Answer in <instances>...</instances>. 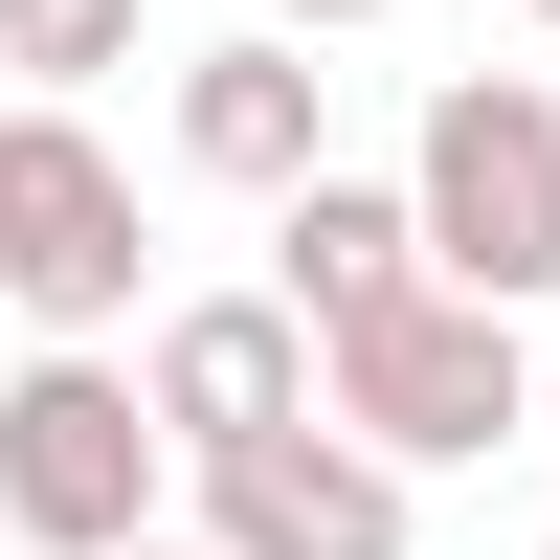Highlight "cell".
<instances>
[{
	"label": "cell",
	"mask_w": 560,
	"mask_h": 560,
	"mask_svg": "<svg viewBox=\"0 0 560 560\" xmlns=\"http://www.w3.org/2000/svg\"><path fill=\"white\" fill-rule=\"evenodd\" d=\"M404 224H427V292L538 314L560 292V90L538 68H448L404 135Z\"/></svg>",
	"instance_id": "cell-1"
},
{
	"label": "cell",
	"mask_w": 560,
	"mask_h": 560,
	"mask_svg": "<svg viewBox=\"0 0 560 560\" xmlns=\"http://www.w3.org/2000/svg\"><path fill=\"white\" fill-rule=\"evenodd\" d=\"M314 427H359L404 493H427V471H493V448L538 427V337L471 314V292H404V314H359V337H314Z\"/></svg>",
	"instance_id": "cell-2"
},
{
	"label": "cell",
	"mask_w": 560,
	"mask_h": 560,
	"mask_svg": "<svg viewBox=\"0 0 560 560\" xmlns=\"http://www.w3.org/2000/svg\"><path fill=\"white\" fill-rule=\"evenodd\" d=\"M158 493H179V448H158V404H135V359H90V337L0 359V538L23 560H135Z\"/></svg>",
	"instance_id": "cell-3"
},
{
	"label": "cell",
	"mask_w": 560,
	"mask_h": 560,
	"mask_svg": "<svg viewBox=\"0 0 560 560\" xmlns=\"http://www.w3.org/2000/svg\"><path fill=\"white\" fill-rule=\"evenodd\" d=\"M135 269H158V224H135V158L90 113H23L0 90V314H45V337H113Z\"/></svg>",
	"instance_id": "cell-4"
},
{
	"label": "cell",
	"mask_w": 560,
	"mask_h": 560,
	"mask_svg": "<svg viewBox=\"0 0 560 560\" xmlns=\"http://www.w3.org/2000/svg\"><path fill=\"white\" fill-rule=\"evenodd\" d=\"M135 404H158L179 471H224V448L314 427V337H292L269 292H179V314H135Z\"/></svg>",
	"instance_id": "cell-5"
},
{
	"label": "cell",
	"mask_w": 560,
	"mask_h": 560,
	"mask_svg": "<svg viewBox=\"0 0 560 560\" xmlns=\"http://www.w3.org/2000/svg\"><path fill=\"white\" fill-rule=\"evenodd\" d=\"M202 560H404V471L359 427H269L202 471Z\"/></svg>",
	"instance_id": "cell-6"
},
{
	"label": "cell",
	"mask_w": 560,
	"mask_h": 560,
	"mask_svg": "<svg viewBox=\"0 0 560 560\" xmlns=\"http://www.w3.org/2000/svg\"><path fill=\"white\" fill-rule=\"evenodd\" d=\"M337 158V68L269 23H224L202 68H179V179H224V202H292V179Z\"/></svg>",
	"instance_id": "cell-7"
},
{
	"label": "cell",
	"mask_w": 560,
	"mask_h": 560,
	"mask_svg": "<svg viewBox=\"0 0 560 560\" xmlns=\"http://www.w3.org/2000/svg\"><path fill=\"white\" fill-rule=\"evenodd\" d=\"M404 292H427L404 179H337V158H314L292 202H269V314H292V337H359V314H404Z\"/></svg>",
	"instance_id": "cell-8"
},
{
	"label": "cell",
	"mask_w": 560,
	"mask_h": 560,
	"mask_svg": "<svg viewBox=\"0 0 560 560\" xmlns=\"http://www.w3.org/2000/svg\"><path fill=\"white\" fill-rule=\"evenodd\" d=\"M135 45H158L135 0H0V90H23V113H90Z\"/></svg>",
	"instance_id": "cell-9"
},
{
	"label": "cell",
	"mask_w": 560,
	"mask_h": 560,
	"mask_svg": "<svg viewBox=\"0 0 560 560\" xmlns=\"http://www.w3.org/2000/svg\"><path fill=\"white\" fill-rule=\"evenodd\" d=\"M247 23H269V45H337V23H382V0H247Z\"/></svg>",
	"instance_id": "cell-10"
},
{
	"label": "cell",
	"mask_w": 560,
	"mask_h": 560,
	"mask_svg": "<svg viewBox=\"0 0 560 560\" xmlns=\"http://www.w3.org/2000/svg\"><path fill=\"white\" fill-rule=\"evenodd\" d=\"M135 560H202V538H135Z\"/></svg>",
	"instance_id": "cell-11"
},
{
	"label": "cell",
	"mask_w": 560,
	"mask_h": 560,
	"mask_svg": "<svg viewBox=\"0 0 560 560\" xmlns=\"http://www.w3.org/2000/svg\"><path fill=\"white\" fill-rule=\"evenodd\" d=\"M538 427H560V382H538Z\"/></svg>",
	"instance_id": "cell-12"
},
{
	"label": "cell",
	"mask_w": 560,
	"mask_h": 560,
	"mask_svg": "<svg viewBox=\"0 0 560 560\" xmlns=\"http://www.w3.org/2000/svg\"><path fill=\"white\" fill-rule=\"evenodd\" d=\"M538 23H560V0H538Z\"/></svg>",
	"instance_id": "cell-13"
},
{
	"label": "cell",
	"mask_w": 560,
	"mask_h": 560,
	"mask_svg": "<svg viewBox=\"0 0 560 560\" xmlns=\"http://www.w3.org/2000/svg\"><path fill=\"white\" fill-rule=\"evenodd\" d=\"M538 560H560V538H538Z\"/></svg>",
	"instance_id": "cell-14"
}]
</instances>
